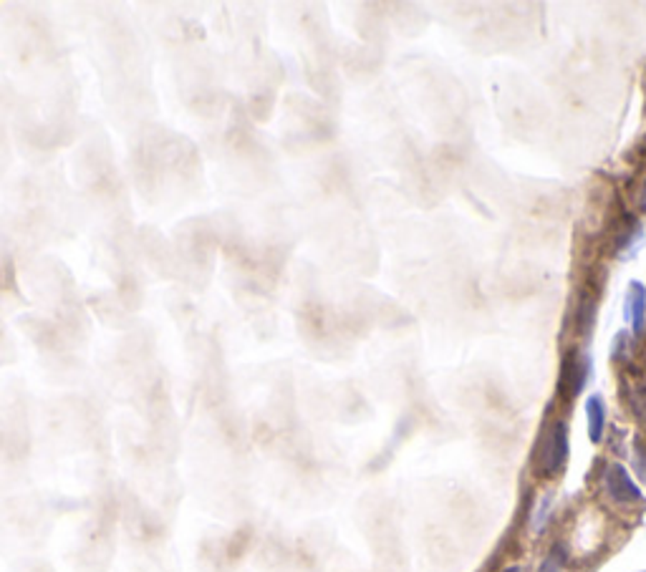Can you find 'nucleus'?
Instances as JSON below:
<instances>
[{
    "mask_svg": "<svg viewBox=\"0 0 646 572\" xmlns=\"http://www.w3.org/2000/svg\"><path fill=\"white\" fill-rule=\"evenodd\" d=\"M586 411H589L591 439H593V441H601L603 429H606V406H603L601 396H591L589 404H586Z\"/></svg>",
    "mask_w": 646,
    "mask_h": 572,
    "instance_id": "0eeeda50",
    "label": "nucleus"
},
{
    "mask_svg": "<svg viewBox=\"0 0 646 572\" xmlns=\"http://www.w3.org/2000/svg\"><path fill=\"white\" fill-rule=\"evenodd\" d=\"M566 562H568L566 547H553V550L548 552V557L543 560V565H541V572H563L566 570Z\"/></svg>",
    "mask_w": 646,
    "mask_h": 572,
    "instance_id": "6e6552de",
    "label": "nucleus"
},
{
    "mask_svg": "<svg viewBox=\"0 0 646 572\" xmlns=\"http://www.w3.org/2000/svg\"><path fill=\"white\" fill-rule=\"evenodd\" d=\"M596 311H599V295L591 291L581 292L579 303H576V330L586 338L591 328L596 326Z\"/></svg>",
    "mask_w": 646,
    "mask_h": 572,
    "instance_id": "423d86ee",
    "label": "nucleus"
},
{
    "mask_svg": "<svg viewBox=\"0 0 646 572\" xmlns=\"http://www.w3.org/2000/svg\"><path fill=\"white\" fill-rule=\"evenodd\" d=\"M626 318L634 328L636 336H641V330L646 326V291L641 282H631L629 288V298H626Z\"/></svg>",
    "mask_w": 646,
    "mask_h": 572,
    "instance_id": "39448f33",
    "label": "nucleus"
},
{
    "mask_svg": "<svg viewBox=\"0 0 646 572\" xmlns=\"http://www.w3.org/2000/svg\"><path fill=\"white\" fill-rule=\"evenodd\" d=\"M601 489L616 507H634L641 502V492L621 464H609L601 474Z\"/></svg>",
    "mask_w": 646,
    "mask_h": 572,
    "instance_id": "f03ea898",
    "label": "nucleus"
},
{
    "mask_svg": "<svg viewBox=\"0 0 646 572\" xmlns=\"http://www.w3.org/2000/svg\"><path fill=\"white\" fill-rule=\"evenodd\" d=\"M502 572H521V567H505Z\"/></svg>",
    "mask_w": 646,
    "mask_h": 572,
    "instance_id": "f8f14e48",
    "label": "nucleus"
},
{
    "mask_svg": "<svg viewBox=\"0 0 646 572\" xmlns=\"http://www.w3.org/2000/svg\"><path fill=\"white\" fill-rule=\"evenodd\" d=\"M621 393H624V401L626 406L631 409V414L639 419V421H644L646 424V381L644 379H639V376H624L621 379Z\"/></svg>",
    "mask_w": 646,
    "mask_h": 572,
    "instance_id": "20e7f679",
    "label": "nucleus"
},
{
    "mask_svg": "<svg viewBox=\"0 0 646 572\" xmlns=\"http://www.w3.org/2000/svg\"><path fill=\"white\" fill-rule=\"evenodd\" d=\"M634 464H636V474H639V477H641V479L646 482V444L644 441H639V444H636Z\"/></svg>",
    "mask_w": 646,
    "mask_h": 572,
    "instance_id": "9d476101",
    "label": "nucleus"
},
{
    "mask_svg": "<svg viewBox=\"0 0 646 572\" xmlns=\"http://www.w3.org/2000/svg\"><path fill=\"white\" fill-rule=\"evenodd\" d=\"M591 363L589 359L581 353V350H568V356L561 363V376H558V396L561 399H576L581 393V389L586 386V379H589Z\"/></svg>",
    "mask_w": 646,
    "mask_h": 572,
    "instance_id": "7ed1b4c3",
    "label": "nucleus"
},
{
    "mask_svg": "<svg viewBox=\"0 0 646 572\" xmlns=\"http://www.w3.org/2000/svg\"><path fill=\"white\" fill-rule=\"evenodd\" d=\"M568 459V429L556 419L543 429L533 451V471L543 479H553L566 467Z\"/></svg>",
    "mask_w": 646,
    "mask_h": 572,
    "instance_id": "f257e3e1",
    "label": "nucleus"
},
{
    "mask_svg": "<svg viewBox=\"0 0 646 572\" xmlns=\"http://www.w3.org/2000/svg\"><path fill=\"white\" fill-rule=\"evenodd\" d=\"M639 210H646V180L641 184V190H639Z\"/></svg>",
    "mask_w": 646,
    "mask_h": 572,
    "instance_id": "9b49d317",
    "label": "nucleus"
},
{
    "mask_svg": "<svg viewBox=\"0 0 646 572\" xmlns=\"http://www.w3.org/2000/svg\"><path fill=\"white\" fill-rule=\"evenodd\" d=\"M631 356V346H629V333H619L613 340V359L624 360Z\"/></svg>",
    "mask_w": 646,
    "mask_h": 572,
    "instance_id": "1a4fd4ad",
    "label": "nucleus"
}]
</instances>
